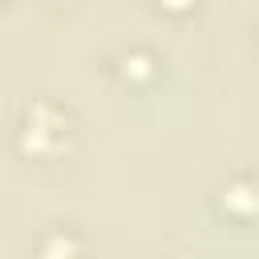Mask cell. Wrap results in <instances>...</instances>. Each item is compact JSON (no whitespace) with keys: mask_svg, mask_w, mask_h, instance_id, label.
Returning <instances> with one entry per match:
<instances>
[{"mask_svg":"<svg viewBox=\"0 0 259 259\" xmlns=\"http://www.w3.org/2000/svg\"><path fill=\"white\" fill-rule=\"evenodd\" d=\"M12 142H16V154L28 162H61V158H69V150L77 142L73 113L53 97H32L20 109Z\"/></svg>","mask_w":259,"mask_h":259,"instance_id":"6da1fadb","label":"cell"},{"mask_svg":"<svg viewBox=\"0 0 259 259\" xmlns=\"http://www.w3.org/2000/svg\"><path fill=\"white\" fill-rule=\"evenodd\" d=\"M113 77L125 89H154L162 81V57L146 45H125L113 53Z\"/></svg>","mask_w":259,"mask_h":259,"instance_id":"7a4b0ae2","label":"cell"},{"mask_svg":"<svg viewBox=\"0 0 259 259\" xmlns=\"http://www.w3.org/2000/svg\"><path fill=\"white\" fill-rule=\"evenodd\" d=\"M219 210L235 223H259V170H239L219 186Z\"/></svg>","mask_w":259,"mask_h":259,"instance_id":"3957f363","label":"cell"},{"mask_svg":"<svg viewBox=\"0 0 259 259\" xmlns=\"http://www.w3.org/2000/svg\"><path fill=\"white\" fill-rule=\"evenodd\" d=\"M32 259H85V239L69 223H49L32 239Z\"/></svg>","mask_w":259,"mask_h":259,"instance_id":"277c9868","label":"cell"},{"mask_svg":"<svg viewBox=\"0 0 259 259\" xmlns=\"http://www.w3.org/2000/svg\"><path fill=\"white\" fill-rule=\"evenodd\" d=\"M158 12H166V16H190V12H198L202 8V0H150Z\"/></svg>","mask_w":259,"mask_h":259,"instance_id":"5b68a950","label":"cell"},{"mask_svg":"<svg viewBox=\"0 0 259 259\" xmlns=\"http://www.w3.org/2000/svg\"><path fill=\"white\" fill-rule=\"evenodd\" d=\"M49 4H77V0H49Z\"/></svg>","mask_w":259,"mask_h":259,"instance_id":"8992f818","label":"cell"}]
</instances>
